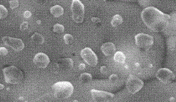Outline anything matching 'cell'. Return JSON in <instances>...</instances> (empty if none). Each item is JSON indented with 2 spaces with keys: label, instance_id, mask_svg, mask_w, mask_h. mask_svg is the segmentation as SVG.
I'll list each match as a JSON object with an SVG mask.
<instances>
[{
  "label": "cell",
  "instance_id": "cell-1",
  "mask_svg": "<svg viewBox=\"0 0 176 102\" xmlns=\"http://www.w3.org/2000/svg\"><path fill=\"white\" fill-rule=\"evenodd\" d=\"M141 17L147 27L156 33L164 31L168 27L171 20L169 15L164 14L153 7H148L143 9Z\"/></svg>",
  "mask_w": 176,
  "mask_h": 102
},
{
  "label": "cell",
  "instance_id": "cell-2",
  "mask_svg": "<svg viewBox=\"0 0 176 102\" xmlns=\"http://www.w3.org/2000/svg\"><path fill=\"white\" fill-rule=\"evenodd\" d=\"M55 97L58 99H66L70 97L74 92V87L69 82H59L52 87Z\"/></svg>",
  "mask_w": 176,
  "mask_h": 102
},
{
  "label": "cell",
  "instance_id": "cell-3",
  "mask_svg": "<svg viewBox=\"0 0 176 102\" xmlns=\"http://www.w3.org/2000/svg\"><path fill=\"white\" fill-rule=\"evenodd\" d=\"M5 82L11 84H18L23 81V74L22 71L15 66H10L3 69Z\"/></svg>",
  "mask_w": 176,
  "mask_h": 102
},
{
  "label": "cell",
  "instance_id": "cell-4",
  "mask_svg": "<svg viewBox=\"0 0 176 102\" xmlns=\"http://www.w3.org/2000/svg\"><path fill=\"white\" fill-rule=\"evenodd\" d=\"M136 45L143 51L149 50L153 45L154 39L152 36L144 34H138L135 36Z\"/></svg>",
  "mask_w": 176,
  "mask_h": 102
},
{
  "label": "cell",
  "instance_id": "cell-5",
  "mask_svg": "<svg viewBox=\"0 0 176 102\" xmlns=\"http://www.w3.org/2000/svg\"><path fill=\"white\" fill-rule=\"evenodd\" d=\"M71 9L73 20L77 23L83 22L85 15L84 5L80 0H72Z\"/></svg>",
  "mask_w": 176,
  "mask_h": 102
},
{
  "label": "cell",
  "instance_id": "cell-6",
  "mask_svg": "<svg viewBox=\"0 0 176 102\" xmlns=\"http://www.w3.org/2000/svg\"><path fill=\"white\" fill-rule=\"evenodd\" d=\"M144 83L138 77L134 75H130L126 81V88L129 93L132 94L140 91L143 87Z\"/></svg>",
  "mask_w": 176,
  "mask_h": 102
},
{
  "label": "cell",
  "instance_id": "cell-7",
  "mask_svg": "<svg viewBox=\"0 0 176 102\" xmlns=\"http://www.w3.org/2000/svg\"><path fill=\"white\" fill-rule=\"evenodd\" d=\"M81 58L89 65L95 67L98 64V57L95 52L89 47H85L80 52Z\"/></svg>",
  "mask_w": 176,
  "mask_h": 102
},
{
  "label": "cell",
  "instance_id": "cell-8",
  "mask_svg": "<svg viewBox=\"0 0 176 102\" xmlns=\"http://www.w3.org/2000/svg\"><path fill=\"white\" fill-rule=\"evenodd\" d=\"M91 93L93 100L96 102H110L114 98V94L105 91L92 89Z\"/></svg>",
  "mask_w": 176,
  "mask_h": 102
},
{
  "label": "cell",
  "instance_id": "cell-9",
  "mask_svg": "<svg viewBox=\"0 0 176 102\" xmlns=\"http://www.w3.org/2000/svg\"><path fill=\"white\" fill-rule=\"evenodd\" d=\"M2 42L6 46L11 47L14 51H22L25 47L24 43L20 39L5 36L2 38Z\"/></svg>",
  "mask_w": 176,
  "mask_h": 102
},
{
  "label": "cell",
  "instance_id": "cell-10",
  "mask_svg": "<svg viewBox=\"0 0 176 102\" xmlns=\"http://www.w3.org/2000/svg\"><path fill=\"white\" fill-rule=\"evenodd\" d=\"M156 76L160 82L166 84L171 83L175 79V74L171 70L167 68H162L158 70Z\"/></svg>",
  "mask_w": 176,
  "mask_h": 102
},
{
  "label": "cell",
  "instance_id": "cell-11",
  "mask_svg": "<svg viewBox=\"0 0 176 102\" xmlns=\"http://www.w3.org/2000/svg\"><path fill=\"white\" fill-rule=\"evenodd\" d=\"M33 61L34 64L39 68H46L50 63L49 56L43 52H39L35 56Z\"/></svg>",
  "mask_w": 176,
  "mask_h": 102
},
{
  "label": "cell",
  "instance_id": "cell-12",
  "mask_svg": "<svg viewBox=\"0 0 176 102\" xmlns=\"http://www.w3.org/2000/svg\"><path fill=\"white\" fill-rule=\"evenodd\" d=\"M58 68L61 71H67L72 69L73 67V60L70 58H63L58 59L56 61Z\"/></svg>",
  "mask_w": 176,
  "mask_h": 102
},
{
  "label": "cell",
  "instance_id": "cell-13",
  "mask_svg": "<svg viewBox=\"0 0 176 102\" xmlns=\"http://www.w3.org/2000/svg\"><path fill=\"white\" fill-rule=\"evenodd\" d=\"M101 50L104 55L107 56L113 55L116 51L115 45L112 42L104 43L101 47Z\"/></svg>",
  "mask_w": 176,
  "mask_h": 102
},
{
  "label": "cell",
  "instance_id": "cell-14",
  "mask_svg": "<svg viewBox=\"0 0 176 102\" xmlns=\"http://www.w3.org/2000/svg\"><path fill=\"white\" fill-rule=\"evenodd\" d=\"M50 12L55 17L58 18L64 14L63 8L60 5H55L50 9Z\"/></svg>",
  "mask_w": 176,
  "mask_h": 102
},
{
  "label": "cell",
  "instance_id": "cell-15",
  "mask_svg": "<svg viewBox=\"0 0 176 102\" xmlns=\"http://www.w3.org/2000/svg\"><path fill=\"white\" fill-rule=\"evenodd\" d=\"M31 41L36 45H41L44 42L45 39L42 35L36 33L32 36Z\"/></svg>",
  "mask_w": 176,
  "mask_h": 102
},
{
  "label": "cell",
  "instance_id": "cell-16",
  "mask_svg": "<svg viewBox=\"0 0 176 102\" xmlns=\"http://www.w3.org/2000/svg\"><path fill=\"white\" fill-rule=\"evenodd\" d=\"M114 60L117 63L123 64L126 60V56L123 52L121 51H118L114 54Z\"/></svg>",
  "mask_w": 176,
  "mask_h": 102
},
{
  "label": "cell",
  "instance_id": "cell-17",
  "mask_svg": "<svg viewBox=\"0 0 176 102\" xmlns=\"http://www.w3.org/2000/svg\"><path fill=\"white\" fill-rule=\"evenodd\" d=\"M123 18L119 15H115L113 17L111 21V24L113 27H118L123 23Z\"/></svg>",
  "mask_w": 176,
  "mask_h": 102
},
{
  "label": "cell",
  "instance_id": "cell-18",
  "mask_svg": "<svg viewBox=\"0 0 176 102\" xmlns=\"http://www.w3.org/2000/svg\"><path fill=\"white\" fill-rule=\"evenodd\" d=\"M80 82L82 84H87L90 83L92 80V76L91 74L84 73L80 75Z\"/></svg>",
  "mask_w": 176,
  "mask_h": 102
},
{
  "label": "cell",
  "instance_id": "cell-19",
  "mask_svg": "<svg viewBox=\"0 0 176 102\" xmlns=\"http://www.w3.org/2000/svg\"><path fill=\"white\" fill-rule=\"evenodd\" d=\"M64 30H65V28L64 27L63 25L59 23L55 24L53 28V31L54 33H59V34L63 33Z\"/></svg>",
  "mask_w": 176,
  "mask_h": 102
},
{
  "label": "cell",
  "instance_id": "cell-20",
  "mask_svg": "<svg viewBox=\"0 0 176 102\" xmlns=\"http://www.w3.org/2000/svg\"><path fill=\"white\" fill-rule=\"evenodd\" d=\"M0 19H5L7 17L8 14V11L6 9L4 6L1 5L0 6Z\"/></svg>",
  "mask_w": 176,
  "mask_h": 102
},
{
  "label": "cell",
  "instance_id": "cell-21",
  "mask_svg": "<svg viewBox=\"0 0 176 102\" xmlns=\"http://www.w3.org/2000/svg\"><path fill=\"white\" fill-rule=\"evenodd\" d=\"M64 40L66 45H69L72 43L74 40V37L70 34H65L64 36Z\"/></svg>",
  "mask_w": 176,
  "mask_h": 102
},
{
  "label": "cell",
  "instance_id": "cell-22",
  "mask_svg": "<svg viewBox=\"0 0 176 102\" xmlns=\"http://www.w3.org/2000/svg\"><path fill=\"white\" fill-rule=\"evenodd\" d=\"M9 4L11 9H15L19 6L18 0H11L9 1Z\"/></svg>",
  "mask_w": 176,
  "mask_h": 102
},
{
  "label": "cell",
  "instance_id": "cell-23",
  "mask_svg": "<svg viewBox=\"0 0 176 102\" xmlns=\"http://www.w3.org/2000/svg\"><path fill=\"white\" fill-rule=\"evenodd\" d=\"M118 76L116 74L111 75L109 77V81L112 84H115L118 80Z\"/></svg>",
  "mask_w": 176,
  "mask_h": 102
},
{
  "label": "cell",
  "instance_id": "cell-24",
  "mask_svg": "<svg viewBox=\"0 0 176 102\" xmlns=\"http://www.w3.org/2000/svg\"><path fill=\"white\" fill-rule=\"evenodd\" d=\"M0 54L1 56H6L9 54V51L7 49L4 47H0Z\"/></svg>",
  "mask_w": 176,
  "mask_h": 102
},
{
  "label": "cell",
  "instance_id": "cell-25",
  "mask_svg": "<svg viewBox=\"0 0 176 102\" xmlns=\"http://www.w3.org/2000/svg\"><path fill=\"white\" fill-rule=\"evenodd\" d=\"M28 23L27 22H23L20 25V30L21 31H24L26 30L28 28Z\"/></svg>",
  "mask_w": 176,
  "mask_h": 102
},
{
  "label": "cell",
  "instance_id": "cell-26",
  "mask_svg": "<svg viewBox=\"0 0 176 102\" xmlns=\"http://www.w3.org/2000/svg\"><path fill=\"white\" fill-rule=\"evenodd\" d=\"M32 1L37 4L40 5H44L47 2V0H32Z\"/></svg>",
  "mask_w": 176,
  "mask_h": 102
},
{
  "label": "cell",
  "instance_id": "cell-27",
  "mask_svg": "<svg viewBox=\"0 0 176 102\" xmlns=\"http://www.w3.org/2000/svg\"><path fill=\"white\" fill-rule=\"evenodd\" d=\"M108 68L106 66H102L101 68H100V72L103 74H107L108 73Z\"/></svg>",
  "mask_w": 176,
  "mask_h": 102
},
{
  "label": "cell",
  "instance_id": "cell-28",
  "mask_svg": "<svg viewBox=\"0 0 176 102\" xmlns=\"http://www.w3.org/2000/svg\"><path fill=\"white\" fill-rule=\"evenodd\" d=\"M91 21L95 24H99L101 23V20L98 17H92Z\"/></svg>",
  "mask_w": 176,
  "mask_h": 102
},
{
  "label": "cell",
  "instance_id": "cell-29",
  "mask_svg": "<svg viewBox=\"0 0 176 102\" xmlns=\"http://www.w3.org/2000/svg\"><path fill=\"white\" fill-rule=\"evenodd\" d=\"M23 16H24V17H25V18L28 19V18H30V17H31V13L30 11H25V12H24Z\"/></svg>",
  "mask_w": 176,
  "mask_h": 102
},
{
  "label": "cell",
  "instance_id": "cell-30",
  "mask_svg": "<svg viewBox=\"0 0 176 102\" xmlns=\"http://www.w3.org/2000/svg\"><path fill=\"white\" fill-rule=\"evenodd\" d=\"M85 65L83 63H81L80 65H79V69L81 70H83L85 69Z\"/></svg>",
  "mask_w": 176,
  "mask_h": 102
},
{
  "label": "cell",
  "instance_id": "cell-31",
  "mask_svg": "<svg viewBox=\"0 0 176 102\" xmlns=\"http://www.w3.org/2000/svg\"><path fill=\"white\" fill-rule=\"evenodd\" d=\"M0 86H1V88H0L1 90H2V89H3L4 88V85H2V84H0Z\"/></svg>",
  "mask_w": 176,
  "mask_h": 102
},
{
  "label": "cell",
  "instance_id": "cell-32",
  "mask_svg": "<svg viewBox=\"0 0 176 102\" xmlns=\"http://www.w3.org/2000/svg\"><path fill=\"white\" fill-rule=\"evenodd\" d=\"M171 99H172V100H170V101H171V102H172V101H176L174 98H171Z\"/></svg>",
  "mask_w": 176,
  "mask_h": 102
},
{
  "label": "cell",
  "instance_id": "cell-33",
  "mask_svg": "<svg viewBox=\"0 0 176 102\" xmlns=\"http://www.w3.org/2000/svg\"><path fill=\"white\" fill-rule=\"evenodd\" d=\"M101 1H106V0H101Z\"/></svg>",
  "mask_w": 176,
  "mask_h": 102
}]
</instances>
